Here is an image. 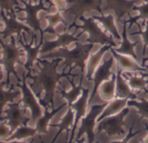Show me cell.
I'll return each instance as SVG.
<instances>
[{
    "label": "cell",
    "instance_id": "31",
    "mask_svg": "<svg viewBox=\"0 0 148 143\" xmlns=\"http://www.w3.org/2000/svg\"><path fill=\"white\" fill-rule=\"evenodd\" d=\"M128 107H134L137 109V114L140 116V120H148V101L144 98H140V102L137 100H128Z\"/></svg>",
    "mask_w": 148,
    "mask_h": 143
},
{
    "label": "cell",
    "instance_id": "30",
    "mask_svg": "<svg viewBox=\"0 0 148 143\" xmlns=\"http://www.w3.org/2000/svg\"><path fill=\"white\" fill-rule=\"evenodd\" d=\"M37 134V131L36 129L29 128L27 126H21L18 129H16L14 133L11 135V136L7 139L6 142H11V141H21L27 138H32Z\"/></svg>",
    "mask_w": 148,
    "mask_h": 143
},
{
    "label": "cell",
    "instance_id": "12",
    "mask_svg": "<svg viewBox=\"0 0 148 143\" xmlns=\"http://www.w3.org/2000/svg\"><path fill=\"white\" fill-rule=\"evenodd\" d=\"M43 38H44V32H42L41 33V39H40V42L38 43H36L35 46L31 45V44H26L24 43V38L23 37V35L17 38V42L23 46V48L24 49V50L26 51V54H27V60H26V63L23 64V68H24V70L26 71V76L27 78L31 76V71L34 68V64L35 63H37V60H38V56L41 54L40 51H41V49L43 45Z\"/></svg>",
    "mask_w": 148,
    "mask_h": 143
},
{
    "label": "cell",
    "instance_id": "14",
    "mask_svg": "<svg viewBox=\"0 0 148 143\" xmlns=\"http://www.w3.org/2000/svg\"><path fill=\"white\" fill-rule=\"evenodd\" d=\"M114 57H110L108 58V60H106L105 62H103L98 68L97 69L95 70L94 76H93V78H92V81H93V83H94V87H93V92L91 94V96L89 97L88 99V103L90 104L93 98L95 97V96L96 95L100 86L106 81H108V79H110L111 76H112V72H111V69H112V67L114 65Z\"/></svg>",
    "mask_w": 148,
    "mask_h": 143
},
{
    "label": "cell",
    "instance_id": "26",
    "mask_svg": "<svg viewBox=\"0 0 148 143\" xmlns=\"http://www.w3.org/2000/svg\"><path fill=\"white\" fill-rule=\"evenodd\" d=\"M4 86H6L5 81L1 82H0V117L3 116V109H4L5 105L10 102H13L14 100L16 97H18L21 94L20 90L14 89L12 86L8 90H5V89H3Z\"/></svg>",
    "mask_w": 148,
    "mask_h": 143
},
{
    "label": "cell",
    "instance_id": "7",
    "mask_svg": "<svg viewBox=\"0 0 148 143\" xmlns=\"http://www.w3.org/2000/svg\"><path fill=\"white\" fill-rule=\"evenodd\" d=\"M0 16L5 24L3 30L0 31V35L3 36V38H2L3 40L14 36V35H16L18 38L22 36L23 31L29 33L30 35H32V33L34 32L27 24L21 23L20 21L16 19L15 11L6 13L4 10H0Z\"/></svg>",
    "mask_w": 148,
    "mask_h": 143
},
{
    "label": "cell",
    "instance_id": "40",
    "mask_svg": "<svg viewBox=\"0 0 148 143\" xmlns=\"http://www.w3.org/2000/svg\"><path fill=\"white\" fill-rule=\"evenodd\" d=\"M33 139L31 140V142H29V143H33ZM0 143H27V142H19V141H11V142H3V141H0Z\"/></svg>",
    "mask_w": 148,
    "mask_h": 143
},
{
    "label": "cell",
    "instance_id": "1",
    "mask_svg": "<svg viewBox=\"0 0 148 143\" xmlns=\"http://www.w3.org/2000/svg\"><path fill=\"white\" fill-rule=\"evenodd\" d=\"M62 60L61 58H55L51 62H49L46 59L38 58L37 63L42 64V67L39 68V72L33 76H30L28 77L33 80L30 89L36 98L40 99V104L44 109H48L49 106L51 109H55L54 97L60 80L63 77L69 80V76H75V75H71V72L58 73L57 68Z\"/></svg>",
    "mask_w": 148,
    "mask_h": 143
},
{
    "label": "cell",
    "instance_id": "38",
    "mask_svg": "<svg viewBox=\"0 0 148 143\" xmlns=\"http://www.w3.org/2000/svg\"><path fill=\"white\" fill-rule=\"evenodd\" d=\"M145 127H146V130H147V135L144 137V138H142V139H140V142L139 143H148V125L147 124H145Z\"/></svg>",
    "mask_w": 148,
    "mask_h": 143
},
{
    "label": "cell",
    "instance_id": "4",
    "mask_svg": "<svg viewBox=\"0 0 148 143\" xmlns=\"http://www.w3.org/2000/svg\"><path fill=\"white\" fill-rule=\"evenodd\" d=\"M80 19L82 21L81 26H76L83 30V32L88 33V37L87 42L91 44H101V45H111L112 47H116L117 44L114 41L113 36H109L108 32L101 28V26L97 23L93 17H84L82 16Z\"/></svg>",
    "mask_w": 148,
    "mask_h": 143
},
{
    "label": "cell",
    "instance_id": "19",
    "mask_svg": "<svg viewBox=\"0 0 148 143\" xmlns=\"http://www.w3.org/2000/svg\"><path fill=\"white\" fill-rule=\"evenodd\" d=\"M121 44L119 48L114 49V50L121 55L128 56L134 58L135 61H138V56L135 52V47L139 44V40L133 43L127 37V21L123 22V28H122V35H121Z\"/></svg>",
    "mask_w": 148,
    "mask_h": 143
},
{
    "label": "cell",
    "instance_id": "32",
    "mask_svg": "<svg viewBox=\"0 0 148 143\" xmlns=\"http://www.w3.org/2000/svg\"><path fill=\"white\" fill-rule=\"evenodd\" d=\"M133 10H138L139 15H137L136 16H134V17H130L128 20H127V24H129V29L132 28V26L134 23H137V22L140 20H143L144 22L148 21V0L147 2H146L142 5L134 6Z\"/></svg>",
    "mask_w": 148,
    "mask_h": 143
},
{
    "label": "cell",
    "instance_id": "22",
    "mask_svg": "<svg viewBox=\"0 0 148 143\" xmlns=\"http://www.w3.org/2000/svg\"><path fill=\"white\" fill-rule=\"evenodd\" d=\"M97 23H99L103 29L108 32L113 37L116 38L117 40H121V36L119 32V30L115 24L114 16L111 13H108V15H105L104 13H101V16H92Z\"/></svg>",
    "mask_w": 148,
    "mask_h": 143
},
{
    "label": "cell",
    "instance_id": "10",
    "mask_svg": "<svg viewBox=\"0 0 148 143\" xmlns=\"http://www.w3.org/2000/svg\"><path fill=\"white\" fill-rule=\"evenodd\" d=\"M66 2L69 6L63 12L74 16L75 21L92 10L102 13V0H67Z\"/></svg>",
    "mask_w": 148,
    "mask_h": 143
},
{
    "label": "cell",
    "instance_id": "11",
    "mask_svg": "<svg viewBox=\"0 0 148 143\" xmlns=\"http://www.w3.org/2000/svg\"><path fill=\"white\" fill-rule=\"evenodd\" d=\"M21 2L24 4V7L23 9H20V10H23L26 12V16L22 19L23 23L28 24V26L36 33L43 32V30L41 28V22L37 17V13L41 10L49 11V8L45 7L42 0H40L36 4L27 3L25 0H21Z\"/></svg>",
    "mask_w": 148,
    "mask_h": 143
},
{
    "label": "cell",
    "instance_id": "42",
    "mask_svg": "<svg viewBox=\"0 0 148 143\" xmlns=\"http://www.w3.org/2000/svg\"><path fill=\"white\" fill-rule=\"evenodd\" d=\"M3 71H2V68L0 66V82L3 80Z\"/></svg>",
    "mask_w": 148,
    "mask_h": 143
},
{
    "label": "cell",
    "instance_id": "29",
    "mask_svg": "<svg viewBox=\"0 0 148 143\" xmlns=\"http://www.w3.org/2000/svg\"><path fill=\"white\" fill-rule=\"evenodd\" d=\"M44 18L48 21V26L43 30L44 33H49V34H54L58 36V34L55 30V27L57 26L60 23H64L67 25V23L63 19V17L61 15L60 11H57L55 14H48L44 16Z\"/></svg>",
    "mask_w": 148,
    "mask_h": 143
},
{
    "label": "cell",
    "instance_id": "44",
    "mask_svg": "<svg viewBox=\"0 0 148 143\" xmlns=\"http://www.w3.org/2000/svg\"><path fill=\"white\" fill-rule=\"evenodd\" d=\"M143 1H144L145 3H146V2H147V0H143Z\"/></svg>",
    "mask_w": 148,
    "mask_h": 143
},
{
    "label": "cell",
    "instance_id": "8",
    "mask_svg": "<svg viewBox=\"0 0 148 143\" xmlns=\"http://www.w3.org/2000/svg\"><path fill=\"white\" fill-rule=\"evenodd\" d=\"M25 108L20 106V102H10L8 108L3 111V115L0 117V122H7L8 126L14 132L21 126H27V123L30 121L25 116Z\"/></svg>",
    "mask_w": 148,
    "mask_h": 143
},
{
    "label": "cell",
    "instance_id": "20",
    "mask_svg": "<svg viewBox=\"0 0 148 143\" xmlns=\"http://www.w3.org/2000/svg\"><path fill=\"white\" fill-rule=\"evenodd\" d=\"M74 121H75V112H74V110L70 107H69L67 113L62 118L60 123H58V124H49V127H50V128H58L57 133L56 134V135L54 136L53 140L51 141L50 143L56 142V140H57V138L60 136V135L63 131H66V133H67V135H66V143H68V142H69V133L70 132V129H72V128H73Z\"/></svg>",
    "mask_w": 148,
    "mask_h": 143
},
{
    "label": "cell",
    "instance_id": "24",
    "mask_svg": "<svg viewBox=\"0 0 148 143\" xmlns=\"http://www.w3.org/2000/svg\"><path fill=\"white\" fill-rule=\"evenodd\" d=\"M67 105L66 103H62L61 106H59L56 109H53L51 111H48V109H45L44 115L42 116L36 122V129L39 135H47L48 134V127L49 126V122L52 120V118L60 111L62 110L65 106Z\"/></svg>",
    "mask_w": 148,
    "mask_h": 143
},
{
    "label": "cell",
    "instance_id": "43",
    "mask_svg": "<svg viewBox=\"0 0 148 143\" xmlns=\"http://www.w3.org/2000/svg\"><path fill=\"white\" fill-rule=\"evenodd\" d=\"M46 1H47V2H48V3H49V4H53V3H51V2H50L49 0H46Z\"/></svg>",
    "mask_w": 148,
    "mask_h": 143
},
{
    "label": "cell",
    "instance_id": "36",
    "mask_svg": "<svg viewBox=\"0 0 148 143\" xmlns=\"http://www.w3.org/2000/svg\"><path fill=\"white\" fill-rule=\"evenodd\" d=\"M146 23V27L144 30H140L139 32H135L133 35H136V34H140L142 36V40L144 43V47H143V56H145L147 49L148 48V21L145 22Z\"/></svg>",
    "mask_w": 148,
    "mask_h": 143
},
{
    "label": "cell",
    "instance_id": "18",
    "mask_svg": "<svg viewBox=\"0 0 148 143\" xmlns=\"http://www.w3.org/2000/svg\"><path fill=\"white\" fill-rule=\"evenodd\" d=\"M122 70L117 67L116 69V89L115 98H122L128 100H137L139 97L130 88L127 81L122 76Z\"/></svg>",
    "mask_w": 148,
    "mask_h": 143
},
{
    "label": "cell",
    "instance_id": "45",
    "mask_svg": "<svg viewBox=\"0 0 148 143\" xmlns=\"http://www.w3.org/2000/svg\"><path fill=\"white\" fill-rule=\"evenodd\" d=\"M0 27H2V23H0Z\"/></svg>",
    "mask_w": 148,
    "mask_h": 143
},
{
    "label": "cell",
    "instance_id": "33",
    "mask_svg": "<svg viewBox=\"0 0 148 143\" xmlns=\"http://www.w3.org/2000/svg\"><path fill=\"white\" fill-rule=\"evenodd\" d=\"M20 2L18 0H0V10L6 13L14 12L16 7H19Z\"/></svg>",
    "mask_w": 148,
    "mask_h": 143
},
{
    "label": "cell",
    "instance_id": "39",
    "mask_svg": "<svg viewBox=\"0 0 148 143\" xmlns=\"http://www.w3.org/2000/svg\"><path fill=\"white\" fill-rule=\"evenodd\" d=\"M142 64L145 65V68L148 69V57H146L144 56L143 59H142Z\"/></svg>",
    "mask_w": 148,
    "mask_h": 143
},
{
    "label": "cell",
    "instance_id": "27",
    "mask_svg": "<svg viewBox=\"0 0 148 143\" xmlns=\"http://www.w3.org/2000/svg\"><path fill=\"white\" fill-rule=\"evenodd\" d=\"M69 82H70L72 89L69 91H66L64 89H59V93L62 96V98L66 100L67 104L69 107H70L75 102H76L82 93V84L79 83V85H75L74 83V78L72 80L69 79Z\"/></svg>",
    "mask_w": 148,
    "mask_h": 143
},
{
    "label": "cell",
    "instance_id": "3",
    "mask_svg": "<svg viewBox=\"0 0 148 143\" xmlns=\"http://www.w3.org/2000/svg\"><path fill=\"white\" fill-rule=\"evenodd\" d=\"M0 46L3 50L2 58L0 59V63L3 66L6 71V86L10 85V75H14L17 82H21L22 80L17 76L15 66L16 63H21V57L23 56L21 48L16 44V39L15 36H11L10 42L8 43H3V39H0Z\"/></svg>",
    "mask_w": 148,
    "mask_h": 143
},
{
    "label": "cell",
    "instance_id": "13",
    "mask_svg": "<svg viewBox=\"0 0 148 143\" xmlns=\"http://www.w3.org/2000/svg\"><path fill=\"white\" fill-rule=\"evenodd\" d=\"M89 89L88 88H83L82 89V93L80 98L75 102L70 108L74 110L75 112V121L73 124V128L71 129V135L69 139L68 143H73L75 137V131L77 129V126L79 124V122L86 115V110L88 104V99H89Z\"/></svg>",
    "mask_w": 148,
    "mask_h": 143
},
{
    "label": "cell",
    "instance_id": "16",
    "mask_svg": "<svg viewBox=\"0 0 148 143\" xmlns=\"http://www.w3.org/2000/svg\"><path fill=\"white\" fill-rule=\"evenodd\" d=\"M110 51L113 55V57L114 59V61L116 62V65L119 69H121L122 70V72L124 71H131V72H143V73H147V69L143 67L140 66L137 61H135L134 58H131V56H124L121 55L118 52H116L114 49V47H112L110 49Z\"/></svg>",
    "mask_w": 148,
    "mask_h": 143
},
{
    "label": "cell",
    "instance_id": "2",
    "mask_svg": "<svg viewBox=\"0 0 148 143\" xmlns=\"http://www.w3.org/2000/svg\"><path fill=\"white\" fill-rule=\"evenodd\" d=\"M94 44L87 43L82 44L80 42H76L75 44V47L71 50H69L67 48L60 49L58 51L56 52H49L47 53L45 56H42L41 59H55V58H61L64 62L65 67H69V72H71L72 69H74L75 67H78L81 69V80L80 83L82 84L83 78L86 76L85 69L87 65V60L89 57L90 52L93 49Z\"/></svg>",
    "mask_w": 148,
    "mask_h": 143
},
{
    "label": "cell",
    "instance_id": "5",
    "mask_svg": "<svg viewBox=\"0 0 148 143\" xmlns=\"http://www.w3.org/2000/svg\"><path fill=\"white\" fill-rule=\"evenodd\" d=\"M129 113H130V109L127 106L118 114L104 118L103 120L98 122L96 132L97 133L104 132L109 137L114 135L125 136L126 135V131L124 129L126 125L125 118L127 116Z\"/></svg>",
    "mask_w": 148,
    "mask_h": 143
},
{
    "label": "cell",
    "instance_id": "25",
    "mask_svg": "<svg viewBox=\"0 0 148 143\" xmlns=\"http://www.w3.org/2000/svg\"><path fill=\"white\" fill-rule=\"evenodd\" d=\"M116 89V74H112L110 79L104 82L99 88V95L105 102H109L115 98Z\"/></svg>",
    "mask_w": 148,
    "mask_h": 143
},
{
    "label": "cell",
    "instance_id": "41",
    "mask_svg": "<svg viewBox=\"0 0 148 143\" xmlns=\"http://www.w3.org/2000/svg\"><path fill=\"white\" fill-rule=\"evenodd\" d=\"M76 143H85V138L84 137H82L81 139H79V140H76V141H75ZM95 143H99V142H95Z\"/></svg>",
    "mask_w": 148,
    "mask_h": 143
},
{
    "label": "cell",
    "instance_id": "21",
    "mask_svg": "<svg viewBox=\"0 0 148 143\" xmlns=\"http://www.w3.org/2000/svg\"><path fill=\"white\" fill-rule=\"evenodd\" d=\"M112 48L111 45H103L101 49H100L97 52L93 54L90 57H88V61L86 65V78L88 81H92L93 76L97 69V68L100 66V63L103 57V56L110 50Z\"/></svg>",
    "mask_w": 148,
    "mask_h": 143
},
{
    "label": "cell",
    "instance_id": "15",
    "mask_svg": "<svg viewBox=\"0 0 148 143\" xmlns=\"http://www.w3.org/2000/svg\"><path fill=\"white\" fill-rule=\"evenodd\" d=\"M105 5L102 7V13L107 10H113L116 20L121 22L122 17L128 14L134 8L137 0H104Z\"/></svg>",
    "mask_w": 148,
    "mask_h": 143
},
{
    "label": "cell",
    "instance_id": "23",
    "mask_svg": "<svg viewBox=\"0 0 148 143\" xmlns=\"http://www.w3.org/2000/svg\"><path fill=\"white\" fill-rule=\"evenodd\" d=\"M127 102H128V99H126V98L125 99L114 98V100L110 101L108 102V104L106 106V108L103 109L102 113L97 118V122H101L104 118L116 115L119 112H121L123 109L127 107Z\"/></svg>",
    "mask_w": 148,
    "mask_h": 143
},
{
    "label": "cell",
    "instance_id": "28",
    "mask_svg": "<svg viewBox=\"0 0 148 143\" xmlns=\"http://www.w3.org/2000/svg\"><path fill=\"white\" fill-rule=\"evenodd\" d=\"M127 81L133 90L143 91L148 95V89L147 85L148 84V80L146 79L144 76H132L128 74V77L126 76Z\"/></svg>",
    "mask_w": 148,
    "mask_h": 143
},
{
    "label": "cell",
    "instance_id": "17",
    "mask_svg": "<svg viewBox=\"0 0 148 143\" xmlns=\"http://www.w3.org/2000/svg\"><path fill=\"white\" fill-rule=\"evenodd\" d=\"M58 37L56 40L49 41V42H45L43 43V45L41 49V55L42 54H47L49 52H53V50H57V49H63L67 48L69 45H70L72 43H76L79 42L78 37L75 36L72 34H69L68 32H64L62 35H58Z\"/></svg>",
    "mask_w": 148,
    "mask_h": 143
},
{
    "label": "cell",
    "instance_id": "35",
    "mask_svg": "<svg viewBox=\"0 0 148 143\" xmlns=\"http://www.w3.org/2000/svg\"><path fill=\"white\" fill-rule=\"evenodd\" d=\"M134 124H135V122H134L129 129V131L127 133V135H125V137L121 140V141H110L109 143H129V142L131 141V139H133L134 137H135L137 135H139L141 131L140 130H138V131H134Z\"/></svg>",
    "mask_w": 148,
    "mask_h": 143
},
{
    "label": "cell",
    "instance_id": "34",
    "mask_svg": "<svg viewBox=\"0 0 148 143\" xmlns=\"http://www.w3.org/2000/svg\"><path fill=\"white\" fill-rule=\"evenodd\" d=\"M12 134L13 131L7 123H5V122H0V141L6 142Z\"/></svg>",
    "mask_w": 148,
    "mask_h": 143
},
{
    "label": "cell",
    "instance_id": "37",
    "mask_svg": "<svg viewBox=\"0 0 148 143\" xmlns=\"http://www.w3.org/2000/svg\"><path fill=\"white\" fill-rule=\"evenodd\" d=\"M54 5L56 7L57 10L60 12H63L67 8V2L66 0H54Z\"/></svg>",
    "mask_w": 148,
    "mask_h": 143
},
{
    "label": "cell",
    "instance_id": "6",
    "mask_svg": "<svg viewBox=\"0 0 148 143\" xmlns=\"http://www.w3.org/2000/svg\"><path fill=\"white\" fill-rule=\"evenodd\" d=\"M108 104H95L91 106L88 113L85 115V116L81 120V126L77 132V135L75 137V141L81 139L83 135H87L88 143H95V127L97 122V118L102 113L103 109L106 108Z\"/></svg>",
    "mask_w": 148,
    "mask_h": 143
},
{
    "label": "cell",
    "instance_id": "9",
    "mask_svg": "<svg viewBox=\"0 0 148 143\" xmlns=\"http://www.w3.org/2000/svg\"><path fill=\"white\" fill-rule=\"evenodd\" d=\"M26 71L24 70L23 73V78L22 82H17L16 86L21 89V92L23 94V98L21 102H23V108L29 109L31 113V118L33 122H36L41 116H42V109L40 102H37V98L35 96L32 89L27 85L26 82Z\"/></svg>",
    "mask_w": 148,
    "mask_h": 143
}]
</instances>
